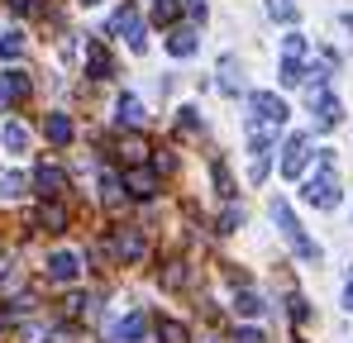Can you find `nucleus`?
<instances>
[{
	"mask_svg": "<svg viewBox=\"0 0 353 343\" xmlns=\"http://www.w3.org/2000/svg\"><path fill=\"white\" fill-rule=\"evenodd\" d=\"M220 91H225V96H239V91H243V76H239V62H234V57H225V62H220Z\"/></svg>",
	"mask_w": 353,
	"mask_h": 343,
	"instance_id": "16",
	"label": "nucleus"
},
{
	"mask_svg": "<svg viewBox=\"0 0 353 343\" xmlns=\"http://www.w3.org/2000/svg\"><path fill=\"white\" fill-rule=\"evenodd\" d=\"M210 176H215V186H220V196H225V200H234V181H230V167H225L220 158L210 163Z\"/></svg>",
	"mask_w": 353,
	"mask_h": 343,
	"instance_id": "26",
	"label": "nucleus"
},
{
	"mask_svg": "<svg viewBox=\"0 0 353 343\" xmlns=\"http://www.w3.org/2000/svg\"><path fill=\"white\" fill-rule=\"evenodd\" d=\"M29 96V76L24 72H5L0 76V105H14V101H24Z\"/></svg>",
	"mask_w": 353,
	"mask_h": 343,
	"instance_id": "12",
	"label": "nucleus"
},
{
	"mask_svg": "<svg viewBox=\"0 0 353 343\" xmlns=\"http://www.w3.org/2000/svg\"><path fill=\"white\" fill-rule=\"evenodd\" d=\"M34 186H39L43 200H58L62 191H67V176H62V167H53V163H39V167H34Z\"/></svg>",
	"mask_w": 353,
	"mask_h": 343,
	"instance_id": "10",
	"label": "nucleus"
},
{
	"mask_svg": "<svg viewBox=\"0 0 353 343\" xmlns=\"http://www.w3.org/2000/svg\"><path fill=\"white\" fill-rule=\"evenodd\" d=\"M143 334H148V315L143 310H129L115 329H110V343H143Z\"/></svg>",
	"mask_w": 353,
	"mask_h": 343,
	"instance_id": "9",
	"label": "nucleus"
},
{
	"mask_svg": "<svg viewBox=\"0 0 353 343\" xmlns=\"http://www.w3.org/2000/svg\"><path fill=\"white\" fill-rule=\"evenodd\" d=\"M163 286H168V291H181V286H186V262H168V272H163Z\"/></svg>",
	"mask_w": 353,
	"mask_h": 343,
	"instance_id": "29",
	"label": "nucleus"
},
{
	"mask_svg": "<svg viewBox=\"0 0 353 343\" xmlns=\"http://www.w3.org/2000/svg\"><path fill=\"white\" fill-rule=\"evenodd\" d=\"M186 14L191 19H205V0H186Z\"/></svg>",
	"mask_w": 353,
	"mask_h": 343,
	"instance_id": "38",
	"label": "nucleus"
},
{
	"mask_svg": "<svg viewBox=\"0 0 353 343\" xmlns=\"http://www.w3.org/2000/svg\"><path fill=\"white\" fill-rule=\"evenodd\" d=\"M282 57H296V62H301V57H305V39H301V34H287V39H282Z\"/></svg>",
	"mask_w": 353,
	"mask_h": 343,
	"instance_id": "32",
	"label": "nucleus"
},
{
	"mask_svg": "<svg viewBox=\"0 0 353 343\" xmlns=\"http://www.w3.org/2000/svg\"><path fill=\"white\" fill-rule=\"evenodd\" d=\"M176 114H181V119H176V134H181V138H196V134L205 129L201 110H191V105H186V110H176Z\"/></svg>",
	"mask_w": 353,
	"mask_h": 343,
	"instance_id": "19",
	"label": "nucleus"
},
{
	"mask_svg": "<svg viewBox=\"0 0 353 343\" xmlns=\"http://www.w3.org/2000/svg\"><path fill=\"white\" fill-rule=\"evenodd\" d=\"M14 282H19V272H14V262H10V258H0V291H10Z\"/></svg>",
	"mask_w": 353,
	"mask_h": 343,
	"instance_id": "33",
	"label": "nucleus"
},
{
	"mask_svg": "<svg viewBox=\"0 0 353 343\" xmlns=\"http://www.w3.org/2000/svg\"><path fill=\"white\" fill-rule=\"evenodd\" d=\"M0 138H5V148H10V153H24V148H29V129H24V124H5V134H0Z\"/></svg>",
	"mask_w": 353,
	"mask_h": 343,
	"instance_id": "22",
	"label": "nucleus"
},
{
	"mask_svg": "<svg viewBox=\"0 0 353 343\" xmlns=\"http://www.w3.org/2000/svg\"><path fill=\"white\" fill-rule=\"evenodd\" d=\"M272 220H277L282 238L292 243V253L301 258V262H320V248H315V238H305V229H301V220L292 215V205H287V200H272Z\"/></svg>",
	"mask_w": 353,
	"mask_h": 343,
	"instance_id": "2",
	"label": "nucleus"
},
{
	"mask_svg": "<svg viewBox=\"0 0 353 343\" xmlns=\"http://www.w3.org/2000/svg\"><path fill=\"white\" fill-rule=\"evenodd\" d=\"M176 10H181L176 0H153V19H158V24H172V19H176Z\"/></svg>",
	"mask_w": 353,
	"mask_h": 343,
	"instance_id": "31",
	"label": "nucleus"
},
{
	"mask_svg": "<svg viewBox=\"0 0 353 343\" xmlns=\"http://www.w3.org/2000/svg\"><path fill=\"white\" fill-rule=\"evenodd\" d=\"M296 343H301V339H296Z\"/></svg>",
	"mask_w": 353,
	"mask_h": 343,
	"instance_id": "41",
	"label": "nucleus"
},
{
	"mask_svg": "<svg viewBox=\"0 0 353 343\" xmlns=\"http://www.w3.org/2000/svg\"><path fill=\"white\" fill-rule=\"evenodd\" d=\"M268 14H272V19H282V24H296V19H301L296 0H268Z\"/></svg>",
	"mask_w": 353,
	"mask_h": 343,
	"instance_id": "25",
	"label": "nucleus"
},
{
	"mask_svg": "<svg viewBox=\"0 0 353 343\" xmlns=\"http://www.w3.org/2000/svg\"><path fill=\"white\" fill-rule=\"evenodd\" d=\"M234 343H268V339H263L258 329H239V334H234Z\"/></svg>",
	"mask_w": 353,
	"mask_h": 343,
	"instance_id": "37",
	"label": "nucleus"
},
{
	"mask_svg": "<svg viewBox=\"0 0 353 343\" xmlns=\"http://www.w3.org/2000/svg\"><path fill=\"white\" fill-rule=\"evenodd\" d=\"M277 81H282V86H305V67H301L296 57H282V67H277Z\"/></svg>",
	"mask_w": 353,
	"mask_h": 343,
	"instance_id": "20",
	"label": "nucleus"
},
{
	"mask_svg": "<svg viewBox=\"0 0 353 343\" xmlns=\"http://www.w3.org/2000/svg\"><path fill=\"white\" fill-rule=\"evenodd\" d=\"M168 53L172 57H191L196 53V34H191V29H172V34H168Z\"/></svg>",
	"mask_w": 353,
	"mask_h": 343,
	"instance_id": "17",
	"label": "nucleus"
},
{
	"mask_svg": "<svg viewBox=\"0 0 353 343\" xmlns=\"http://www.w3.org/2000/svg\"><path fill=\"white\" fill-rule=\"evenodd\" d=\"M81 5H101V0H81Z\"/></svg>",
	"mask_w": 353,
	"mask_h": 343,
	"instance_id": "40",
	"label": "nucleus"
},
{
	"mask_svg": "<svg viewBox=\"0 0 353 343\" xmlns=\"http://www.w3.org/2000/svg\"><path fill=\"white\" fill-rule=\"evenodd\" d=\"M110 72H115V62H110V53H105V43H101V39H91V43H86V76L105 81Z\"/></svg>",
	"mask_w": 353,
	"mask_h": 343,
	"instance_id": "11",
	"label": "nucleus"
},
{
	"mask_svg": "<svg viewBox=\"0 0 353 343\" xmlns=\"http://www.w3.org/2000/svg\"><path fill=\"white\" fill-rule=\"evenodd\" d=\"M301 196H305V205H315V210H334V205H339V176H334V153H320V172H315V176H305Z\"/></svg>",
	"mask_w": 353,
	"mask_h": 343,
	"instance_id": "1",
	"label": "nucleus"
},
{
	"mask_svg": "<svg viewBox=\"0 0 353 343\" xmlns=\"http://www.w3.org/2000/svg\"><path fill=\"white\" fill-rule=\"evenodd\" d=\"M158 186H163V181H158V167H143V163H139V167L124 172V191H129L134 200H153Z\"/></svg>",
	"mask_w": 353,
	"mask_h": 343,
	"instance_id": "5",
	"label": "nucleus"
},
{
	"mask_svg": "<svg viewBox=\"0 0 353 343\" xmlns=\"http://www.w3.org/2000/svg\"><path fill=\"white\" fill-rule=\"evenodd\" d=\"M119 191H124V181H119L115 172H105V176H101V200H105V205H119Z\"/></svg>",
	"mask_w": 353,
	"mask_h": 343,
	"instance_id": "27",
	"label": "nucleus"
},
{
	"mask_svg": "<svg viewBox=\"0 0 353 343\" xmlns=\"http://www.w3.org/2000/svg\"><path fill=\"white\" fill-rule=\"evenodd\" d=\"M53 334L43 329V324H24V343H48Z\"/></svg>",
	"mask_w": 353,
	"mask_h": 343,
	"instance_id": "34",
	"label": "nucleus"
},
{
	"mask_svg": "<svg viewBox=\"0 0 353 343\" xmlns=\"http://www.w3.org/2000/svg\"><path fill=\"white\" fill-rule=\"evenodd\" d=\"M34 225L48 229V233H62V229H67V210H62L58 200H43V205H39V215H34Z\"/></svg>",
	"mask_w": 353,
	"mask_h": 343,
	"instance_id": "13",
	"label": "nucleus"
},
{
	"mask_svg": "<svg viewBox=\"0 0 353 343\" xmlns=\"http://www.w3.org/2000/svg\"><path fill=\"white\" fill-rule=\"evenodd\" d=\"M344 305L353 310V267H349V282H344Z\"/></svg>",
	"mask_w": 353,
	"mask_h": 343,
	"instance_id": "39",
	"label": "nucleus"
},
{
	"mask_svg": "<svg viewBox=\"0 0 353 343\" xmlns=\"http://www.w3.org/2000/svg\"><path fill=\"white\" fill-rule=\"evenodd\" d=\"M158 343H191V329L176 320H158Z\"/></svg>",
	"mask_w": 353,
	"mask_h": 343,
	"instance_id": "18",
	"label": "nucleus"
},
{
	"mask_svg": "<svg viewBox=\"0 0 353 343\" xmlns=\"http://www.w3.org/2000/svg\"><path fill=\"white\" fill-rule=\"evenodd\" d=\"M77 277H81V258H77L72 248H58V253L48 258V282L67 286V282H77Z\"/></svg>",
	"mask_w": 353,
	"mask_h": 343,
	"instance_id": "7",
	"label": "nucleus"
},
{
	"mask_svg": "<svg viewBox=\"0 0 353 343\" xmlns=\"http://www.w3.org/2000/svg\"><path fill=\"white\" fill-rule=\"evenodd\" d=\"M248 110H253V119H268V124H282L287 129V101L282 96H272V91H253L248 96Z\"/></svg>",
	"mask_w": 353,
	"mask_h": 343,
	"instance_id": "4",
	"label": "nucleus"
},
{
	"mask_svg": "<svg viewBox=\"0 0 353 343\" xmlns=\"http://www.w3.org/2000/svg\"><path fill=\"white\" fill-rule=\"evenodd\" d=\"M24 186H29V181H24L19 172H0V196H5V200H19Z\"/></svg>",
	"mask_w": 353,
	"mask_h": 343,
	"instance_id": "24",
	"label": "nucleus"
},
{
	"mask_svg": "<svg viewBox=\"0 0 353 343\" xmlns=\"http://www.w3.org/2000/svg\"><path fill=\"white\" fill-rule=\"evenodd\" d=\"M19 53H24V34H14V29H10V34H0V57L10 62V57H19Z\"/></svg>",
	"mask_w": 353,
	"mask_h": 343,
	"instance_id": "28",
	"label": "nucleus"
},
{
	"mask_svg": "<svg viewBox=\"0 0 353 343\" xmlns=\"http://www.w3.org/2000/svg\"><path fill=\"white\" fill-rule=\"evenodd\" d=\"M292 320H296V324H305V320H310V305H305L301 295H292Z\"/></svg>",
	"mask_w": 353,
	"mask_h": 343,
	"instance_id": "35",
	"label": "nucleus"
},
{
	"mask_svg": "<svg viewBox=\"0 0 353 343\" xmlns=\"http://www.w3.org/2000/svg\"><path fill=\"white\" fill-rule=\"evenodd\" d=\"M119 158H124L129 167H139V163L148 158V143H143V138H124V143H119Z\"/></svg>",
	"mask_w": 353,
	"mask_h": 343,
	"instance_id": "23",
	"label": "nucleus"
},
{
	"mask_svg": "<svg viewBox=\"0 0 353 343\" xmlns=\"http://www.w3.org/2000/svg\"><path fill=\"white\" fill-rule=\"evenodd\" d=\"M310 163V134H292L282 148V176H301Z\"/></svg>",
	"mask_w": 353,
	"mask_h": 343,
	"instance_id": "6",
	"label": "nucleus"
},
{
	"mask_svg": "<svg viewBox=\"0 0 353 343\" xmlns=\"http://www.w3.org/2000/svg\"><path fill=\"white\" fill-rule=\"evenodd\" d=\"M234 310L243 315V320H253V315H263L268 305H263V295H253V291H239V295H234Z\"/></svg>",
	"mask_w": 353,
	"mask_h": 343,
	"instance_id": "21",
	"label": "nucleus"
},
{
	"mask_svg": "<svg viewBox=\"0 0 353 343\" xmlns=\"http://www.w3.org/2000/svg\"><path fill=\"white\" fill-rule=\"evenodd\" d=\"M110 248H115V258H119V262H139V258H143V233H139L134 225H124V229H115Z\"/></svg>",
	"mask_w": 353,
	"mask_h": 343,
	"instance_id": "8",
	"label": "nucleus"
},
{
	"mask_svg": "<svg viewBox=\"0 0 353 343\" xmlns=\"http://www.w3.org/2000/svg\"><path fill=\"white\" fill-rule=\"evenodd\" d=\"M110 34L129 39V48H134V53H143V43H148V39H143V19H139V10H134L129 0L110 14Z\"/></svg>",
	"mask_w": 353,
	"mask_h": 343,
	"instance_id": "3",
	"label": "nucleus"
},
{
	"mask_svg": "<svg viewBox=\"0 0 353 343\" xmlns=\"http://www.w3.org/2000/svg\"><path fill=\"white\" fill-rule=\"evenodd\" d=\"M239 225H243V210H234V205H230V210L220 215V225H215V233H239Z\"/></svg>",
	"mask_w": 353,
	"mask_h": 343,
	"instance_id": "30",
	"label": "nucleus"
},
{
	"mask_svg": "<svg viewBox=\"0 0 353 343\" xmlns=\"http://www.w3.org/2000/svg\"><path fill=\"white\" fill-rule=\"evenodd\" d=\"M115 119H119V124H129V129H139V124H143V105H139V96H119V101H115Z\"/></svg>",
	"mask_w": 353,
	"mask_h": 343,
	"instance_id": "14",
	"label": "nucleus"
},
{
	"mask_svg": "<svg viewBox=\"0 0 353 343\" xmlns=\"http://www.w3.org/2000/svg\"><path fill=\"white\" fill-rule=\"evenodd\" d=\"M10 10H14V14H34V10H39V0H10Z\"/></svg>",
	"mask_w": 353,
	"mask_h": 343,
	"instance_id": "36",
	"label": "nucleus"
},
{
	"mask_svg": "<svg viewBox=\"0 0 353 343\" xmlns=\"http://www.w3.org/2000/svg\"><path fill=\"white\" fill-rule=\"evenodd\" d=\"M43 134H48V143H72V119H67V114H48V119H43Z\"/></svg>",
	"mask_w": 353,
	"mask_h": 343,
	"instance_id": "15",
	"label": "nucleus"
}]
</instances>
